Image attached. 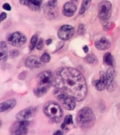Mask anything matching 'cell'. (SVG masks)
<instances>
[{"label":"cell","instance_id":"e575fe53","mask_svg":"<svg viewBox=\"0 0 120 135\" xmlns=\"http://www.w3.org/2000/svg\"><path fill=\"white\" fill-rule=\"evenodd\" d=\"M52 43V39L49 38V39H48V40H46V44L47 45H48V46L50 45Z\"/></svg>","mask_w":120,"mask_h":135},{"label":"cell","instance_id":"7402d4cb","mask_svg":"<svg viewBox=\"0 0 120 135\" xmlns=\"http://www.w3.org/2000/svg\"><path fill=\"white\" fill-rule=\"evenodd\" d=\"M84 61H86V63H88V64H97L98 63V58L96 57L93 54H89L86 55V57L84 58Z\"/></svg>","mask_w":120,"mask_h":135},{"label":"cell","instance_id":"484cf974","mask_svg":"<svg viewBox=\"0 0 120 135\" xmlns=\"http://www.w3.org/2000/svg\"><path fill=\"white\" fill-rule=\"evenodd\" d=\"M76 33H77V34L79 35H82L84 34V33H85V25H84V24H80L78 27Z\"/></svg>","mask_w":120,"mask_h":135},{"label":"cell","instance_id":"e0dca14e","mask_svg":"<svg viewBox=\"0 0 120 135\" xmlns=\"http://www.w3.org/2000/svg\"><path fill=\"white\" fill-rule=\"evenodd\" d=\"M17 105V100L15 99H11L0 104V112H9L12 110Z\"/></svg>","mask_w":120,"mask_h":135},{"label":"cell","instance_id":"8fae6325","mask_svg":"<svg viewBox=\"0 0 120 135\" xmlns=\"http://www.w3.org/2000/svg\"><path fill=\"white\" fill-rule=\"evenodd\" d=\"M107 78V91L110 93L113 92L117 88V82L116 81V77H117V72L113 67H111L108 69L106 72Z\"/></svg>","mask_w":120,"mask_h":135},{"label":"cell","instance_id":"7a4b0ae2","mask_svg":"<svg viewBox=\"0 0 120 135\" xmlns=\"http://www.w3.org/2000/svg\"><path fill=\"white\" fill-rule=\"evenodd\" d=\"M54 73L47 70L40 73L36 77V85L33 88V93L37 98L44 96L51 86H53Z\"/></svg>","mask_w":120,"mask_h":135},{"label":"cell","instance_id":"f546056e","mask_svg":"<svg viewBox=\"0 0 120 135\" xmlns=\"http://www.w3.org/2000/svg\"><path fill=\"white\" fill-rule=\"evenodd\" d=\"M27 73V71H23V72H22L19 74L18 76V79H19V80H24L25 77H26Z\"/></svg>","mask_w":120,"mask_h":135},{"label":"cell","instance_id":"9a60e30c","mask_svg":"<svg viewBox=\"0 0 120 135\" xmlns=\"http://www.w3.org/2000/svg\"><path fill=\"white\" fill-rule=\"evenodd\" d=\"M42 63L40 58L36 55H32V56L27 57L25 60V66L29 69L38 68L42 66Z\"/></svg>","mask_w":120,"mask_h":135},{"label":"cell","instance_id":"277c9868","mask_svg":"<svg viewBox=\"0 0 120 135\" xmlns=\"http://www.w3.org/2000/svg\"><path fill=\"white\" fill-rule=\"evenodd\" d=\"M76 121L81 128L85 129L91 128L96 122L95 115L90 108L84 107L78 112Z\"/></svg>","mask_w":120,"mask_h":135},{"label":"cell","instance_id":"5b68a950","mask_svg":"<svg viewBox=\"0 0 120 135\" xmlns=\"http://www.w3.org/2000/svg\"><path fill=\"white\" fill-rule=\"evenodd\" d=\"M54 94L58 102L66 110L71 111L74 110L76 107V103L75 102V100L63 91L55 89L54 92Z\"/></svg>","mask_w":120,"mask_h":135},{"label":"cell","instance_id":"4316f807","mask_svg":"<svg viewBox=\"0 0 120 135\" xmlns=\"http://www.w3.org/2000/svg\"><path fill=\"white\" fill-rule=\"evenodd\" d=\"M19 54H20V52H19V51L18 50H17V49H12V50L10 51L9 57H11V59H14L15 57L19 56Z\"/></svg>","mask_w":120,"mask_h":135},{"label":"cell","instance_id":"d6a6232c","mask_svg":"<svg viewBox=\"0 0 120 135\" xmlns=\"http://www.w3.org/2000/svg\"><path fill=\"white\" fill-rule=\"evenodd\" d=\"M82 49H83L84 53H86V54L88 53V47L87 46V45L84 46L83 47H82Z\"/></svg>","mask_w":120,"mask_h":135},{"label":"cell","instance_id":"2e32d148","mask_svg":"<svg viewBox=\"0 0 120 135\" xmlns=\"http://www.w3.org/2000/svg\"><path fill=\"white\" fill-rule=\"evenodd\" d=\"M107 78L106 73L104 71L100 72V79L97 80L95 83V88L99 91H102L107 88Z\"/></svg>","mask_w":120,"mask_h":135},{"label":"cell","instance_id":"30bf717a","mask_svg":"<svg viewBox=\"0 0 120 135\" xmlns=\"http://www.w3.org/2000/svg\"><path fill=\"white\" fill-rule=\"evenodd\" d=\"M75 33V28L71 25H64L58 29L57 35L62 41H67L73 37Z\"/></svg>","mask_w":120,"mask_h":135},{"label":"cell","instance_id":"ba28073f","mask_svg":"<svg viewBox=\"0 0 120 135\" xmlns=\"http://www.w3.org/2000/svg\"><path fill=\"white\" fill-rule=\"evenodd\" d=\"M7 41L9 45L14 47H21L27 42V37L21 32H15L7 37Z\"/></svg>","mask_w":120,"mask_h":135},{"label":"cell","instance_id":"3957f363","mask_svg":"<svg viewBox=\"0 0 120 135\" xmlns=\"http://www.w3.org/2000/svg\"><path fill=\"white\" fill-rule=\"evenodd\" d=\"M43 112L52 122L59 123L63 117V111L61 107L55 101L49 100L43 106Z\"/></svg>","mask_w":120,"mask_h":135},{"label":"cell","instance_id":"7c38bea8","mask_svg":"<svg viewBox=\"0 0 120 135\" xmlns=\"http://www.w3.org/2000/svg\"><path fill=\"white\" fill-rule=\"evenodd\" d=\"M36 113V110L35 107H28L21 110L16 115V118L18 120H27L32 118Z\"/></svg>","mask_w":120,"mask_h":135},{"label":"cell","instance_id":"ffe728a7","mask_svg":"<svg viewBox=\"0 0 120 135\" xmlns=\"http://www.w3.org/2000/svg\"><path fill=\"white\" fill-rule=\"evenodd\" d=\"M103 63L106 66L113 67L115 65V59L111 52H106L103 56Z\"/></svg>","mask_w":120,"mask_h":135},{"label":"cell","instance_id":"ac0fdd59","mask_svg":"<svg viewBox=\"0 0 120 135\" xmlns=\"http://www.w3.org/2000/svg\"><path fill=\"white\" fill-rule=\"evenodd\" d=\"M95 46L98 50L106 51L111 47V42L107 38L103 37L99 40L95 41Z\"/></svg>","mask_w":120,"mask_h":135},{"label":"cell","instance_id":"4dcf8cb0","mask_svg":"<svg viewBox=\"0 0 120 135\" xmlns=\"http://www.w3.org/2000/svg\"><path fill=\"white\" fill-rule=\"evenodd\" d=\"M3 8L4 10H6V11H11L12 10L11 6L10 5L9 3L4 4V5L3 6Z\"/></svg>","mask_w":120,"mask_h":135},{"label":"cell","instance_id":"4fadbf2b","mask_svg":"<svg viewBox=\"0 0 120 135\" xmlns=\"http://www.w3.org/2000/svg\"><path fill=\"white\" fill-rule=\"evenodd\" d=\"M21 4L26 6L31 11H39L42 6V0H19Z\"/></svg>","mask_w":120,"mask_h":135},{"label":"cell","instance_id":"836d02e7","mask_svg":"<svg viewBox=\"0 0 120 135\" xmlns=\"http://www.w3.org/2000/svg\"><path fill=\"white\" fill-rule=\"evenodd\" d=\"M54 135H62L63 134V132L61 130H57L56 132H55V133H54Z\"/></svg>","mask_w":120,"mask_h":135},{"label":"cell","instance_id":"83f0119b","mask_svg":"<svg viewBox=\"0 0 120 135\" xmlns=\"http://www.w3.org/2000/svg\"><path fill=\"white\" fill-rule=\"evenodd\" d=\"M44 40L43 38H40V40H39L38 41V43H37L36 45V49H38V51L42 50L43 49V47H44Z\"/></svg>","mask_w":120,"mask_h":135},{"label":"cell","instance_id":"44dd1931","mask_svg":"<svg viewBox=\"0 0 120 135\" xmlns=\"http://www.w3.org/2000/svg\"><path fill=\"white\" fill-rule=\"evenodd\" d=\"M91 3H92V0H82L81 5L80 9L79 11V14L83 15L84 13H85L88 9H89Z\"/></svg>","mask_w":120,"mask_h":135},{"label":"cell","instance_id":"603a6c76","mask_svg":"<svg viewBox=\"0 0 120 135\" xmlns=\"http://www.w3.org/2000/svg\"><path fill=\"white\" fill-rule=\"evenodd\" d=\"M73 122H73V117L72 115L71 114L67 115V116L65 117L63 123L62 124L61 127L62 129H66L67 126H69L70 124H72Z\"/></svg>","mask_w":120,"mask_h":135},{"label":"cell","instance_id":"f1b7e54d","mask_svg":"<svg viewBox=\"0 0 120 135\" xmlns=\"http://www.w3.org/2000/svg\"><path fill=\"white\" fill-rule=\"evenodd\" d=\"M64 41H59L58 43H57V44L56 45V50L54 52H56L57 51L60 50L62 48V47L64 46Z\"/></svg>","mask_w":120,"mask_h":135},{"label":"cell","instance_id":"8992f818","mask_svg":"<svg viewBox=\"0 0 120 135\" xmlns=\"http://www.w3.org/2000/svg\"><path fill=\"white\" fill-rule=\"evenodd\" d=\"M58 0H48L43 6V12L48 20H54L59 15Z\"/></svg>","mask_w":120,"mask_h":135},{"label":"cell","instance_id":"52a82bcc","mask_svg":"<svg viewBox=\"0 0 120 135\" xmlns=\"http://www.w3.org/2000/svg\"><path fill=\"white\" fill-rule=\"evenodd\" d=\"M98 17L101 20L107 21L109 20L112 15V4L108 0H104L98 6Z\"/></svg>","mask_w":120,"mask_h":135},{"label":"cell","instance_id":"d4e9b609","mask_svg":"<svg viewBox=\"0 0 120 135\" xmlns=\"http://www.w3.org/2000/svg\"><path fill=\"white\" fill-rule=\"evenodd\" d=\"M41 61H42L43 63H49V61H50L51 57L50 55L48 53H44L43 54L41 55V57H40Z\"/></svg>","mask_w":120,"mask_h":135},{"label":"cell","instance_id":"cb8c5ba5","mask_svg":"<svg viewBox=\"0 0 120 135\" xmlns=\"http://www.w3.org/2000/svg\"><path fill=\"white\" fill-rule=\"evenodd\" d=\"M38 35H33L31 38V40H30V45H29V49L32 51H33V49L36 46V45L37 43H38Z\"/></svg>","mask_w":120,"mask_h":135},{"label":"cell","instance_id":"9c48e42d","mask_svg":"<svg viewBox=\"0 0 120 135\" xmlns=\"http://www.w3.org/2000/svg\"><path fill=\"white\" fill-rule=\"evenodd\" d=\"M29 122L27 120H18L13 124L10 128V133L12 134L24 135L28 133Z\"/></svg>","mask_w":120,"mask_h":135},{"label":"cell","instance_id":"1f68e13d","mask_svg":"<svg viewBox=\"0 0 120 135\" xmlns=\"http://www.w3.org/2000/svg\"><path fill=\"white\" fill-rule=\"evenodd\" d=\"M7 18V13L5 12H1V15H0V20L1 21H3L5 20Z\"/></svg>","mask_w":120,"mask_h":135},{"label":"cell","instance_id":"d6986e66","mask_svg":"<svg viewBox=\"0 0 120 135\" xmlns=\"http://www.w3.org/2000/svg\"><path fill=\"white\" fill-rule=\"evenodd\" d=\"M8 48L4 41H1L0 42V63L1 64L4 63L8 58Z\"/></svg>","mask_w":120,"mask_h":135},{"label":"cell","instance_id":"5bb4252c","mask_svg":"<svg viewBox=\"0 0 120 135\" xmlns=\"http://www.w3.org/2000/svg\"><path fill=\"white\" fill-rule=\"evenodd\" d=\"M76 10H77V6L74 3V2L69 1L64 4L62 13L65 17H72L74 15Z\"/></svg>","mask_w":120,"mask_h":135},{"label":"cell","instance_id":"d590c367","mask_svg":"<svg viewBox=\"0 0 120 135\" xmlns=\"http://www.w3.org/2000/svg\"><path fill=\"white\" fill-rule=\"evenodd\" d=\"M71 1H73V2H77L78 0H70Z\"/></svg>","mask_w":120,"mask_h":135},{"label":"cell","instance_id":"6da1fadb","mask_svg":"<svg viewBox=\"0 0 120 135\" xmlns=\"http://www.w3.org/2000/svg\"><path fill=\"white\" fill-rule=\"evenodd\" d=\"M53 86L63 91L76 102H81L87 94L85 77L78 69L70 67L58 68L54 73Z\"/></svg>","mask_w":120,"mask_h":135}]
</instances>
